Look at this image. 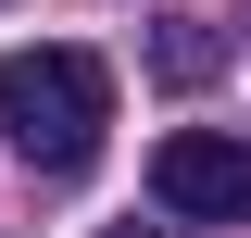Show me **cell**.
<instances>
[{
    "label": "cell",
    "mask_w": 251,
    "mask_h": 238,
    "mask_svg": "<svg viewBox=\"0 0 251 238\" xmlns=\"http://www.w3.org/2000/svg\"><path fill=\"white\" fill-rule=\"evenodd\" d=\"M151 201L188 213V226H251V138L226 125H176L151 150Z\"/></svg>",
    "instance_id": "obj_2"
},
{
    "label": "cell",
    "mask_w": 251,
    "mask_h": 238,
    "mask_svg": "<svg viewBox=\"0 0 251 238\" xmlns=\"http://www.w3.org/2000/svg\"><path fill=\"white\" fill-rule=\"evenodd\" d=\"M0 125L38 176H88L100 125H113V63L75 50V38H38V50H0Z\"/></svg>",
    "instance_id": "obj_1"
},
{
    "label": "cell",
    "mask_w": 251,
    "mask_h": 238,
    "mask_svg": "<svg viewBox=\"0 0 251 238\" xmlns=\"http://www.w3.org/2000/svg\"><path fill=\"white\" fill-rule=\"evenodd\" d=\"M151 63H163V75H176V88H201V75H214L226 50H214V38H201V25H188V13H176V25L151 38Z\"/></svg>",
    "instance_id": "obj_3"
},
{
    "label": "cell",
    "mask_w": 251,
    "mask_h": 238,
    "mask_svg": "<svg viewBox=\"0 0 251 238\" xmlns=\"http://www.w3.org/2000/svg\"><path fill=\"white\" fill-rule=\"evenodd\" d=\"M100 238H188V226H100Z\"/></svg>",
    "instance_id": "obj_4"
}]
</instances>
